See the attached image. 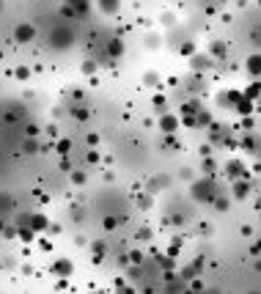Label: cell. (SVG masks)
<instances>
[{"label":"cell","instance_id":"obj_1","mask_svg":"<svg viewBox=\"0 0 261 294\" xmlns=\"http://www.w3.org/2000/svg\"><path fill=\"white\" fill-rule=\"evenodd\" d=\"M195 198H201V201H214V181L212 179H201V184L193 187Z\"/></svg>","mask_w":261,"mask_h":294},{"label":"cell","instance_id":"obj_2","mask_svg":"<svg viewBox=\"0 0 261 294\" xmlns=\"http://www.w3.org/2000/svg\"><path fill=\"white\" fill-rule=\"evenodd\" d=\"M33 36H36V28H33V25H28V22H22V25H17V31H14V39H17V42H31V39Z\"/></svg>","mask_w":261,"mask_h":294},{"label":"cell","instance_id":"obj_3","mask_svg":"<svg viewBox=\"0 0 261 294\" xmlns=\"http://www.w3.org/2000/svg\"><path fill=\"white\" fill-rule=\"evenodd\" d=\"M160 129H162V132H165V135H173V132H176V129H179V116H173V113H165V116H162V119H160Z\"/></svg>","mask_w":261,"mask_h":294},{"label":"cell","instance_id":"obj_4","mask_svg":"<svg viewBox=\"0 0 261 294\" xmlns=\"http://www.w3.org/2000/svg\"><path fill=\"white\" fill-rule=\"evenodd\" d=\"M225 173H228L231 179H247V173H245V165H242V160L228 162V165H225Z\"/></svg>","mask_w":261,"mask_h":294},{"label":"cell","instance_id":"obj_5","mask_svg":"<svg viewBox=\"0 0 261 294\" xmlns=\"http://www.w3.org/2000/svg\"><path fill=\"white\" fill-rule=\"evenodd\" d=\"M52 272H55L58 278H69V275H72V261H69V258H61V261H55Z\"/></svg>","mask_w":261,"mask_h":294},{"label":"cell","instance_id":"obj_6","mask_svg":"<svg viewBox=\"0 0 261 294\" xmlns=\"http://www.w3.org/2000/svg\"><path fill=\"white\" fill-rule=\"evenodd\" d=\"M28 226H31L33 228V231H44V228H47L50 226V220H47V217H44V215H33V217H28Z\"/></svg>","mask_w":261,"mask_h":294},{"label":"cell","instance_id":"obj_7","mask_svg":"<svg viewBox=\"0 0 261 294\" xmlns=\"http://www.w3.org/2000/svg\"><path fill=\"white\" fill-rule=\"evenodd\" d=\"M234 105H236V113H242V116H250L253 113V102L247 96H239Z\"/></svg>","mask_w":261,"mask_h":294},{"label":"cell","instance_id":"obj_8","mask_svg":"<svg viewBox=\"0 0 261 294\" xmlns=\"http://www.w3.org/2000/svg\"><path fill=\"white\" fill-rule=\"evenodd\" d=\"M234 181H236L234 195H236V198H245V195H247V190H250V187H247V181H245V179H234Z\"/></svg>","mask_w":261,"mask_h":294},{"label":"cell","instance_id":"obj_9","mask_svg":"<svg viewBox=\"0 0 261 294\" xmlns=\"http://www.w3.org/2000/svg\"><path fill=\"white\" fill-rule=\"evenodd\" d=\"M63 42H72V33H69V31H58L55 39H52V44H55V47H61Z\"/></svg>","mask_w":261,"mask_h":294},{"label":"cell","instance_id":"obj_10","mask_svg":"<svg viewBox=\"0 0 261 294\" xmlns=\"http://www.w3.org/2000/svg\"><path fill=\"white\" fill-rule=\"evenodd\" d=\"M107 52H110L113 58H118L121 52H124V44H121L118 39H115V42H110V44H107Z\"/></svg>","mask_w":261,"mask_h":294},{"label":"cell","instance_id":"obj_11","mask_svg":"<svg viewBox=\"0 0 261 294\" xmlns=\"http://www.w3.org/2000/svg\"><path fill=\"white\" fill-rule=\"evenodd\" d=\"M247 72H250L253 77L258 74V55H250V58H247Z\"/></svg>","mask_w":261,"mask_h":294},{"label":"cell","instance_id":"obj_12","mask_svg":"<svg viewBox=\"0 0 261 294\" xmlns=\"http://www.w3.org/2000/svg\"><path fill=\"white\" fill-rule=\"evenodd\" d=\"M245 96L250 99V102H256V99H258V83L247 85V88H245Z\"/></svg>","mask_w":261,"mask_h":294},{"label":"cell","instance_id":"obj_13","mask_svg":"<svg viewBox=\"0 0 261 294\" xmlns=\"http://www.w3.org/2000/svg\"><path fill=\"white\" fill-rule=\"evenodd\" d=\"M69 149H72V140H66V138L58 140V154H66Z\"/></svg>","mask_w":261,"mask_h":294},{"label":"cell","instance_id":"obj_14","mask_svg":"<svg viewBox=\"0 0 261 294\" xmlns=\"http://www.w3.org/2000/svg\"><path fill=\"white\" fill-rule=\"evenodd\" d=\"M91 0H69V6H72V9H80V11H85V6H88Z\"/></svg>","mask_w":261,"mask_h":294},{"label":"cell","instance_id":"obj_15","mask_svg":"<svg viewBox=\"0 0 261 294\" xmlns=\"http://www.w3.org/2000/svg\"><path fill=\"white\" fill-rule=\"evenodd\" d=\"M242 149H247V151H256V140H253V138H242Z\"/></svg>","mask_w":261,"mask_h":294},{"label":"cell","instance_id":"obj_16","mask_svg":"<svg viewBox=\"0 0 261 294\" xmlns=\"http://www.w3.org/2000/svg\"><path fill=\"white\" fill-rule=\"evenodd\" d=\"M99 3H102V11H113L118 0H99Z\"/></svg>","mask_w":261,"mask_h":294},{"label":"cell","instance_id":"obj_17","mask_svg":"<svg viewBox=\"0 0 261 294\" xmlns=\"http://www.w3.org/2000/svg\"><path fill=\"white\" fill-rule=\"evenodd\" d=\"M83 72H85V74H94V72H96V63H94V61H85V63H83Z\"/></svg>","mask_w":261,"mask_h":294},{"label":"cell","instance_id":"obj_18","mask_svg":"<svg viewBox=\"0 0 261 294\" xmlns=\"http://www.w3.org/2000/svg\"><path fill=\"white\" fill-rule=\"evenodd\" d=\"M146 85H160V77H157L154 72H149L146 74Z\"/></svg>","mask_w":261,"mask_h":294},{"label":"cell","instance_id":"obj_19","mask_svg":"<svg viewBox=\"0 0 261 294\" xmlns=\"http://www.w3.org/2000/svg\"><path fill=\"white\" fill-rule=\"evenodd\" d=\"M17 77H20V80H28V77H31V69L20 66V69H17Z\"/></svg>","mask_w":261,"mask_h":294},{"label":"cell","instance_id":"obj_20","mask_svg":"<svg viewBox=\"0 0 261 294\" xmlns=\"http://www.w3.org/2000/svg\"><path fill=\"white\" fill-rule=\"evenodd\" d=\"M179 250H182V242H173V245H171V248H168V256H171V258H173V256H176V253H179Z\"/></svg>","mask_w":261,"mask_h":294},{"label":"cell","instance_id":"obj_21","mask_svg":"<svg viewBox=\"0 0 261 294\" xmlns=\"http://www.w3.org/2000/svg\"><path fill=\"white\" fill-rule=\"evenodd\" d=\"M36 245H39V250H47V253L52 250V245H50V239H39V242H36Z\"/></svg>","mask_w":261,"mask_h":294},{"label":"cell","instance_id":"obj_22","mask_svg":"<svg viewBox=\"0 0 261 294\" xmlns=\"http://www.w3.org/2000/svg\"><path fill=\"white\" fill-rule=\"evenodd\" d=\"M88 162H99V151H88Z\"/></svg>","mask_w":261,"mask_h":294},{"label":"cell","instance_id":"obj_23","mask_svg":"<svg viewBox=\"0 0 261 294\" xmlns=\"http://www.w3.org/2000/svg\"><path fill=\"white\" fill-rule=\"evenodd\" d=\"M72 181H74V184H83L85 176H83V173H74V176H72Z\"/></svg>","mask_w":261,"mask_h":294},{"label":"cell","instance_id":"obj_24","mask_svg":"<svg viewBox=\"0 0 261 294\" xmlns=\"http://www.w3.org/2000/svg\"><path fill=\"white\" fill-rule=\"evenodd\" d=\"M0 231H3V223H0Z\"/></svg>","mask_w":261,"mask_h":294},{"label":"cell","instance_id":"obj_25","mask_svg":"<svg viewBox=\"0 0 261 294\" xmlns=\"http://www.w3.org/2000/svg\"><path fill=\"white\" fill-rule=\"evenodd\" d=\"M0 9H3V6H0Z\"/></svg>","mask_w":261,"mask_h":294}]
</instances>
